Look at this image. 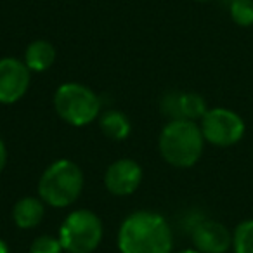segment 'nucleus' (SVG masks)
I'll list each match as a JSON object with an SVG mask.
<instances>
[{"mask_svg":"<svg viewBox=\"0 0 253 253\" xmlns=\"http://www.w3.org/2000/svg\"><path fill=\"white\" fill-rule=\"evenodd\" d=\"M172 229L156 211H135L120 225L118 248L122 253H172Z\"/></svg>","mask_w":253,"mask_h":253,"instance_id":"1","label":"nucleus"},{"mask_svg":"<svg viewBox=\"0 0 253 253\" xmlns=\"http://www.w3.org/2000/svg\"><path fill=\"white\" fill-rule=\"evenodd\" d=\"M158 148L167 163L177 169H189L203 155V132L196 122L170 120L160 134Z\"/></svg>","mask_w":253,"mask_h":253,"instance_id":"2","label":"nucleus"},{"mask_svg":"<svg viewBox=\"0 0 253 253\" xmlns=\"http://www.w3.org/2000/svg\"><path fill=\"white\" fill-rule=\"evenodd\" d=\"M84 189L82 169L71 160H57L45 169L39 182V196L54 208L73 205Z\"/></svg>","mask_w":253,"mask_h":253,"instance_id":"3","label":"nucleus"},{"mask_svg":"<svg viewBox=\"0 0 253 253\" xmlns=\"http://www.w3.org/2000/svg\"><path fill=\"white\" fill-rule=\"evenodd\" d=\"M54 109L70 125L85 126L99 116L101 101L97 94L87 85L70 82V84H63L56 90Z\"/></svg>","mask_w":253,"mask_h":253,"instance_id":"4","label":"nucleus"},{"mask_svg":"<svg viewBox=\"0 0 253 253\" xmlns=\"http://www.w3.org/2000/svg\"><path fill=\"white\" fill-rule=\"evenodd\" d=\"M102 222L90 210H75L64 218L59 241L68 253H92L102 241Z\"/></svg>","mask_w":253,"mask_h":253,"instance_id":"5","label":"nucleus"},{"mask_svg":"<svg viewBox=\"0 0 253 253\" xmlns=\"http://www.w3.org/2000/svg\"><path fill=\"white\" fill-rule=\"evenodd\" d=\"M200 128L203 132L205 142H210L218 148H229L241 141L246 125L245 120L232 109L213 108L205 113Z\"/></svg>","mask_w":253,"mask_h":253,"instance_id":"6","label":"nucleus"},{"mask_svg":"<svg viewBox=\"0 0 253 253\" xmlns=\"http://www.w3.org/2000/svg\"><path fill=\"white\" fill-rule=\"evenodd\" d=\"M30 73L25 61L16 57L0 59V104H14L30 87Z\"/></svg>","mask_w":253,"mask_h":253,"instance_id":"7","label":"nucleus"},{"mask_svg":"<svg viewBox=\"0 0 253 253\" xmlns=\"http://www.w3.org/2000/svg\"><path fill=\"white\" fill-rule=\"evenodd\" d=\"M142 182V169L134 160H118L111 163L104 173V186L115 196H128L135 193Z\"/></svg>","mask_w":253,"mask_h":253,"instance_id":"8","label":"nucleus"},{"mask_svg":"<svg viewBox=\"0 0 253 253\" xmlns=\"http://www.w3.org/2000/svg\"><path fill=\"white\" fill-rule=\"evenodd\" d=\"M163 115L170 116V120H191L196 122L208 111L207 102L196 92H172L167 94L162 101Z\"/></svg>","mask_w":253,"mask_h":253,"instance_id":"9","label":"nucleus"},{"mask_svg":"<svg viewBox=\"0 0 253 253\" xmlns=\"http://www.w3.org/2000/svg\"><path fill=\"white\" fill-rule=\"evenodd\" d=\"M194 248L200 253H225L232 245V234L217 220H201L193 229Z\"/></svg>","mask_w":253,"mask_h":253,"instance_id":"10","label":"nucleus"},{"mask_svg":"<svg viewBox=\"0 0 253 253\" xmlns=\"http://www.w3.org/2000/svg\"><path fill=\"white\" fill-rule=\"evenodd\" d=\"M45 215V205L40 198L25 196L12 208V218L19 229H35Z\"/></svg>","mask_w":253,"mask_h":253,"instance_id":"11","label":"nucleus"},{"mask_svg":"<svg viewBox=\"0 0 253 253\" xmlns=\"http://www.w3.org/2000/svg\"><path fill=\"white\" fill-rule=\"evenodd\" d=\"M56 61V49L47 40H35L25 50V64L33 73L47 71Z\"/></svg>","mask_w":253,"mask_h":253,"instance_id":"12","label":"nucleus"},{"mask_svg":"<svg viewBox=\"0 0 253 253\" xmlns=\"http://www.w3.org/2000/svg\"><path fill=\"white\" fill-rule=\"evenodd\" d=\"M99 125H101L102 134L108 139H111V141H123L130 134V122H128V118L122 111H116V109L102 113Z\"/></svg>","mask_w":253,"mask_h":253,"instance_id":"13","label":"nucleus"},{"mask_svg":"<svg viewBox=\"0 0 253 253\" xmlns=\"http://www.w3.org/2000/svg\"><path fill=\"white\" fill-rule=\"evenodd\" d=\"M234 253H253V218L238 224L232 234Z\"/></svg>","mask_w":253,"mask_h":253,"instance_id":"14","label":"nucleus"},{"mask_svg":"<svg viewBox=\"0 0 253 253\" xmlns=\"http://www.w3.org/2000/svg\"><path fill=\"white\" fill-rule=\"evenodd\" d=\"M232 21L239 26L253 25V0H232L229 5Z\"/></svg>","mask_w":253,"mask_h":253,"instance_id":"15","label":"nucleus"},{"mask_svg":"<svg viewBox=\"0 0 253 253\" xmlns=\"http://www.w3.org/2000/svg\"><path fill=\"white\" fill-rule=\"evenodd\" d=\"M63 245H61L59 238L43 234L37 238L30 246V253H63Z\"/></svg>","mask_w":253,"mask_h":253,"instance_id":"16","label":"nucleus"},{"mask_svg":"<svg viewBox=\"0 0 253 253\" xmlns=\"http://www.w3.org/2000/svg\"><path fill=\"white\" fill-rule=\"evenodd\" d=\"M5 163H7V148H5L4 141L0 139V172L4 170Z\"/></svg>","mask_w":253,"mask_h":253,"instance_id":"17","label":"nucleus"},{"mask_svg":"<svg viewBox=\"0 0 253 253\" xmlns=\"http://www.w3.org/2000/svg\"><path fill=\"white\" fill-rule=\"evenodd\" d=\"M0 253H9V246L4 239H0Z\"/></svg>","mask_w":253,"mask_h":253,"instance_id":"18","label":"nucleus"},{"mask_svg":"<svg viewBox=\"0 0 253 253\" xmlns=\"http://www.w3.org/2000/svg\"><path fill=\"white\" fill-rule=\"evenodd\" d=\"M179 253H200V252L194 248V250H182V252H179Z\"/></svg>","mask_w":253,"mask_h":253,"instance_id":"19","label":"nucleus"},{"mask_svg":"<svg viewBox=\"0 0 253 253\" xmlns=\"http://www.w3.org/2000/svg\"><path fill=\"white\" fill-rule=\"evenodd\" d=\"M196 2H210V0H196Z\"/></svg>","mask_w":253,"mask_h":253,"instance_id":"20","label":"nucleus"}]
</instances>
